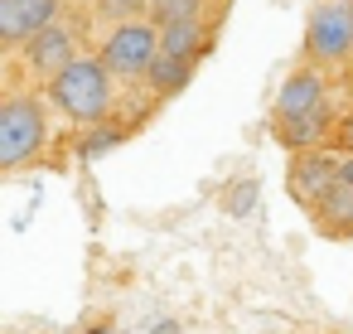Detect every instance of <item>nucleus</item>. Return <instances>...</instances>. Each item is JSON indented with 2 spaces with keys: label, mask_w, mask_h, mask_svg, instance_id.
Returning a JSON list of instances; mask_svg holds the SVG:
<instances>
[{
  "label": "nucleus",
  "mask_w": 353,
  "mask_h": 334,
  "mask_svg": "<svg viewBox=\"0 0 353 334\" xmlns=\"http://www.w3.org/2000/svg\"><path fill=\"white\" fill-rule=\"evenodd\" d=\"M319 112H329L324 107V73L319 68L290 73L276 92V126H290V121H305V117H319Z\"/></svg>",
  "instance_id": "423d86ee"
},
{
  "label": "nucleus",
  "mask_w": 353,
  "mask_h": 334,
  "mask_svg": "<svg viewBox=\"0 0 353 334\" xmlns=\"http://www.w3.org/2000/svg\"><path fill=\"white\" fill-rule=\"evenodd\" d=\"M88 334H112V329H107V324H92V329H88Z\"/></svg>",
  "instance_id": "6ab92c4d"
},
{
  "label": "nucleus",
  "mask_w": 353,
  "mask_h": 334,
  "mask_svg": "<svg viewBox=\"0 0 353 334\" xmlns=\"http://www.w3.org/2000/svg\"><path fill=\"white\" fill-rule=\"evenodd\" d=\"M141 6H150V0H102V10H107L117 25H131V15H136Z\"/></svg>",
  "instance_id": "dca6fc26"
},
{
  "label": "nucleus",
  "mask_w": 353,
  "mask_h": 334,
  "mask_svg": "<svg viewBox=\"0 0 353 334\" xmlns=\"http://www.w3.org/2000/svg\"><path fill=\"white\" fill-rule=\"evenodd\" d=\"M203 25H170V30H160V54H170V59H194L199 49H203Z\"/></svg>",
  "instance_id": "9d476101"
},
{
  "label": "nucleus",
  "mask_w": 353,
  "mask_h": 334,
  "mask_svg": "<svg viewBox=\"0 0 353 334\" xmlns=\"http://www.w3.org/2000/svg\"><path fill=\"white\" fill-rule=\"evenodd\" d=\"M145 78H150V88H160V92H179V88L194 78V59H170V54H160Z\"/></svg>",
  "instance_id": "9b49d317"
},
{
  "label": "nucleus",
  "mask_w": 353,
  "mask_h": 334,
  "mask_svg": "<svg viewBox=\"0 0 353 334\" xmlns=\"http://www.w3.org/2000/svg\"><path fill=\"white\" fill-rule=\"evenodd\" d=\"M150 334H184V329H179V320H155Z\"/></svg>",
  "instance_id": "f3484780"
},
{
  "label": "nucleus",
  "mask_w": 353,
  "mask_h": 334,
  "mask_svg": "<svg viewBox=\"0 0 353 334\" xmlns=\"http://www.w3.org/2000/svg\"><path fill=\"white\" fill-rule=\"evenodd\" d=\"M59 0H0V44L25 49L34 35L54 30Z\"/></svg>",
  "instance_id": "39448f33"
},
{
  "label": "nucleus",
  "mask_w": 353,
  "mask_h": 334,
  "mask_svg": "<svg viewBox=\"0 0 353 334\" xmlns=\"http://www.w3.org/2000/svg\"><path fill=\"white\" fill-rule=\"evenodd\" d=\"M223 204H228V213H232V218L252 213V204H256V179H242V184H232Z\"/></svg>",
  "instance_id": "2eb2a0df"
},
{
  "label": "nucleus",
  "mask_w": 353,
  "mask_h": 334,
  "mask_svg": "<svg viewBox=\"0 0 353 334\" xmlns=\"http://www.w3.org/2000/svg\"><path fill=\"white\" fill-rule=\"evenodd\" d=\"M343 141H348V146H353V117H348V121H343Z\"/></svg>",
  "instance_id": "a211bd4d"
},
{
  "label": "nucleus",
  "mask_w": 353,
  "mask_h": 334,
  "mask_svg": "<svg viewBox=\"0 0 353 334\" xmlns=\"http://www.w3.org/2000/svg\"><path fill=\"white\" fill-rule=\"evenodd\" d=\"M155 59H160V35H155V25L131 20V25H117V30L102 39V63H107V73H117V78H141V73H150Z\"/></svg>",
  "instance_id": "20e7f679"
},
{
  "label": "nucleus",
  "mask_w": 353,
  "mask_h": 334,
  "mask_svg": "<svg viewBox=\"0 0 353 334\" xmlns=\"http://www.w3.org/2000/svg\"><path fill=\"white\" fill-rule=\"evenodd\" d=\"M305 54L314 63H343L353 59V0H324L310 15Z\"/></svg>",
  "instance_id": "7ed1b4c3"
},
{
  "label": "nucleus",
  "mask_w": 353,
  "mask_h": 334,
  "mask_svg": "<svg viewBox=\"0 0 353 334\" xmlns=\"http://www.w3.org/2000/svg\"><path fill=\"white\" fill-rule=\"evenodd\" d=\"M25 63L39 73V78H59L68 63H78V49H73V30H63V25H54V30H44V35H34L30 44H25Z\"/></svg>",
  "instance_id": "6e6552de"
},
{
  "label": "nucleus",
  "mask_w": 353,
  "mask_h": 334,
  "mask_svg": "<svg viewBox=\"0 0 353 334\" xmlns=\"http://www.w3.org/2000/svg\"><path fill=\"white\" fill-rule=\"evenodd\" d=\"M126 141V131L121 126H92L88 136H83V146H78V155H88V160H97V155H107V150H117Z\"/></svg>",
  "instance_id": "4468645a"
},
{
  "label": "nucleus",
  "mask_w": 353,
  "mask_h": 334,
  "mask_svg": "<svg viewBox=\"0 0 353 334\" xmlns=\"http://www.w3.org/2000/svg\"><path fill=\"white\" fill-rule=\"evenodd\" d=\"M324 131H329V112L305 117V121H290V126H276V136H281L290 150H314V146L324 141Z\"/></svg>",
  "instance_id": "f8f14e48"
},
{
  "label": "nucleus",
  "mask_w": 353,
  "mask_h": 334,
  "mask_svg": "<svg viewBox=\"0 0 353 334\" xmlns=\"http://www.w3.org/2000/svg\"><path fill=\"white\" fill-rule=\"evenodd\" d=\"M49 97L78 126H102L107 112H112V73H107L102 59H78L49 83Z\"/></svg>",
  "instance_id": "f257e3e1"
},
{
  "label": "nucleus",
  "mask_w": 353,
  "mask_h": 334,
  "mask_svg": "<svg viewBox=\"0 0 353 334\" xmlns=\"http://www.w3.org/2000/svg\"><path fill=\"white\" fill-rule=\"evenodd\" d=\"M145 10L155 15V25H160V30H170V25H199L203 0H150Z\"/></svg>",
  "instance_id": "ddd939ff"
},
{
  "label": "nucleus",
  "mask_w": 353,
  "mask_h": 334,
  "mask_svg": "<svg viewBox=\"0 0 353 334\" xmlns=\"http://www.w3.org/2000/svg\"><path fill=\"white\" fill-rule=\"evenodd\" d=\"M334 189H339V160L334 155L310 150V155H295L290 160V194H295V204L319 208Z\"/></svg>",
  "instance_id": "0eeeda50"
},
{
  "label": "nucleus",
  "mask_w": 353,
  "mask_h": 334,
  "mask_svg": "<svg viewBox=\"0 0 353 334\" xmlns=\"http://www.w3.org/2000/svg\"><path fill=\"white\" fill-rule=\"evenodd\" d=\"M314 218H319V228H324V233L348 237V233H353V184H339V189L314 208Z\"/></svg>",
  "instance_id": "1a4fd4ad"
},
{
  "label": "nucleus",
  "mask_w": 353,
  "mask_h": 334,
  "mask_svg": "<svg viewBox=\"0 0 353 334\" xmlns=\"http://www.w3.org/2000/svg\"><path fill=\"white\" fill-rule=\"evenodd\" d=\"M44 107L34 97H10L0 102V165H25L44 146Z\"/></svg>",
  "instance_id": "f03ea898"
}]
</instances>
